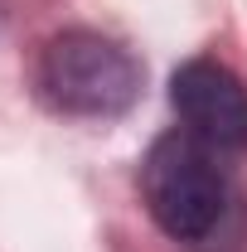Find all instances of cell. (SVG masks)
<instances>
[{"label":"cell","instance_id":"obj_1","mask_svg":"<svg viewBox=\"0 0 247 252\" xmlns=\"http://www.w3.org/2000/svg\"><path fill=\"white\" fill-rule=\"evenodd\" d=\"M141 194L170 238L199 243L218 228L228 209V175L214 146H204L189 131H170L141 160Z\"/></svg>","mask_w":247,"mask_h":252},{"label":"cell","instance_id":"obj_2","mask_svg":"<svg viewBox=\"0 0 247 252\" xmlns=\"http://www.w3.org/2000/svg\"><path fill=\"white\" fill-rule=\"evenodd\" d=\"M39 93L68 117H122L141 93V63L93 30L54 34L39 54Z\"/></svg>","mask_w":247,"mask_h":252},{"label":"cell","instance_id":"obj_3","mask_svg":"<svg viewBox=\"0 0 247 252\" xmlns=\"http://www.w3.org/2000/svg\"><path fill=\"white\" fill-rule=\"evenodd\" d=\"M170 102L189 136L223 151H247V88L233 68L214 59H189L170 78Z\"/></svg>","mask_w":247,"mask_h":252}]
</instances>
